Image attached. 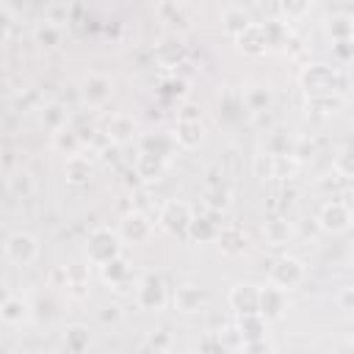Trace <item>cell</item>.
I'll return each mask as SVG.
<instances>
[{"mask_svg": "<svg viewBox=\"0 0 354 354\" xmlns=\"http://www.w3.org/2000/svg\"><path fill=\"white\" fill-rule=\"evenodd\" d=\"M337 304H340V310H351V304H354V290H351V288H343V290L337 293Z\"/></svg>", "mask_w": 354, "mask_h": 354, "instance_id": "7bdbcfd3", "label": "cell"}, {"mask_svg": "<svg viewBox=\"0 0 354 354\" xmlns=\"http://www.w3.org/2000/svg\"><path fill=\"white\" fill-rule=\"evenodd\" d=\"M263 235L268 238V243L279 246V243H288L293 238V227L285 218H271V221L263 224Z\"/></svg>", "mask_w": 354, "mask_h": 354, "instance_id": "f546056e", "label": "cell"}, {"mask_svg": "<svg viewBox=\"0 0 354 354\" xmlns=\"http://www.w3.org/2000/svg\"><path fill=\"white\" fill-rule=\"evenodd\" d=\"M238 41H241V47H243L249 55H260V53H266V44H268V41H266L263 28H260V25H254V22H252L241 36H238Z\"/></svg>", "mask_w": 354, "mask_h": 354, "instance_id": "cb8c5ba5", "label": "cell"}, {"mask_svg": "<svg viewBox=\"0 0 354 354\" xmlns=\"http://www.w3.org/2000/svg\"><path fill=\"white\" fill-rule=\"evenodd\" d=\"M238 337L241 343H249V340H266V318L260 313H252V315H241L238 321Z\"/></svg>", "mask_w": 354, "mask_h": 354, "instance_id": "ac0fdd59", "label": "cell"}, {"mask_svg": "<svg viewBox=\"0 0 354 354\" xmlns=\"http://www.w3.org/2000/svg\"><path fill=\"white\" fill-rule=\"evenodd\" d=\"M183 88H185L183 80H166L163 83V94H183Z\"/></svg>", "mask_w": 354, "mask_h": 354, "instance_id": "f6af8a7d", "label": "cell"}, {"mask_svg": "<svg viewBox=\"0 0 354 354\" xmlns=\"http://www.w3.org/2000/svg\"><path fill=\"white\" fill-rule=\"evenodd\" d=\"M329 30H332V39H337V41L351 39V33H354L351 17H335V19H332V25H329Z\"/></svg>", "mask_w": 354, "mask_h": 354, "instance_id": "d590c367", "label": "cell"}, {"mask_svg": "<svg viewBox=\"0 0 354 354\" xmlns=\"http://www.w3.org/2000/svg\"><path fill=\"white\" fill-rule=\"evenodd\" d=\"M100 271H102V279H105V282H111V285H119V282L130 279V266H127V260H124V257H116V260H111V263L100 266Z\"/></svg>", "mask_w": 354, "mask_h": 354, "instance_id": "d6a6232c", "label": "cell"}, {"mask_svg": "<svg viewBox=\"0 0 354 354\" xmlns=\"http://www.w3.org/2000/svg\"><path fill=\"white\" fill-rule=\"evenodd\" d=\"M41 122H44V127L58 133V130H64L69 124V111L64 105H58V102H50V105L41 108Z\"/></svg>", "mask_w": 354, "mask_h": 354, "instance_id": "83f0119b", "label": "cell"}, {"mask_svg": "<svg viewBox=\"0 0 354 354\" xmlns=\"http://www.w3.org/2000/svg\"><path fill=\"white\" fill-rule=\"evenodd\" d=\"M33 39H36V44H41V47H55V44H61V28L44 19V22L33 30Z\"/></svg>", "mask_w": 354, "mask_h": 354, "instance_id": "836d02e7", "label": "cell"}, {"mask_svg": "<svg viewBox=\"0 0 354 354\" xmlns=\"http://www.w3.org/2000/svg\"><path fill=\"white\" fill-rule=\"evenodd\" d=\"M307 108L313 113H337L343 108V94H318V97H307Z\"/></svg>", "mask_w": 354, "mask_h": 354, "instance_id": "4316f807", "label": "cell"}, {"mask_svg": "<svg viewBox=\"0 0 354 354\" xmlns=\"http://www.w3.org/2000/svg\"><path fill=\"white\" fill-rule=\"evenodd\" d=\"M166 166H169V160L155 158V155H147V152H141V155L136 158V163H133L136 177H141L144 183H155V180H160L163 171H166Z\"/></svg>", "mask_w": 354, "mask_h": 354, "instance_id": "2e32d148", "label": "cell"}, {"mask_svg": "<svg viewBox=\"0 0 354 354\" xmlns=\"http://www.w3.org/2000/svg\"><path fill=\"white\" fill-rule=\"evenodd\" d=\"M271 102H274V94H271L268 86H252V88H246V94H243V105H246L254 116H257V113H268Z\"/></svg>", "mask_w": 354, "mask_h": 354, "instance_id": "d6986e66", "label": "cell"}, {"mask_svg": "<svg viewBox=\"0 0 354 354\" xmlns=\"http://www.w3.org/2000/svg\"><path fill=\"white\" fill-rule=\"evenodd\" d=\"M257 293H260V288H254V285H235L230 290V307L238 315H252V313H257Z\"/></svg>", "mask_w": 354, "mask_h": 354, "instance_id": "4fadbf2b", "label": "cell"}, {"mask_svg": "<svg viewBox=\"0 0 354 354\" xmlns=\"http://www.w3.org/2000/svg\"><path fill=\"white\" fill-rule=\"evenodd\" d=\"M249 25H252V17H249L241 6H227V8H224V30H227L230 36L238 39Z\"/></svg>", "mask_w": 354, "mask_h": 354, "instance_id": "603a6c76", "label": "cell"}, {"mask_svg": "<svg viewBox=\"0 0 354 354\" xmlns=\"http://www.w3.org/2000/svg\"><path fill=\"white\" fill-rule=\"evenodd\" d=\"M28 315H30V304H28L22 296H11V299L0 307V321H3V324H8V326L22 324Z\"/></svg>", "mask_w": 354, "mask_h": 354, "instance_id": "44dd1931", "label": "cell"}, {"mask_svg": "<svg viewBox=\"0 0 354 354\" xmlns=\"http://www.w3.org/2000/svg\"><path fill=\"white\" fill-rule=\"evenodd\" d=\"M199 105H194V102H185L183 108H180V122H199Z\"/></svg>", "mask_w": 354, "mask_h": 354, "instance_id": "ab89813d", "label": "cell"}, {"mask_svg": "<svg viewBox=\"0 0 354 354\" xmlns=\"http://www.w3.org/2000/svg\"><path fill=\"white\" fill-rule=\"evenodd\" d=\"M174 144L183 149H194L202 141V122H177V130L171 133Z\"/></svg>", "mask_w": 354, "mask_h": 354, "instance_id": "ffe728a7", "label": "cell"}, {"mask_svg": "<svg viewBox=\"0 0 354 354\" xmlns=\"http://www.w3.org/2000/svg\"><path fill=\"white\" fill-rule=\"evenodd\" d=\"M285 307H288V293H285V290L268 285V288H263V290L257 293V313H260L266 321H268V318H279V315L285 313Z\"/></svg>", "mask_w": 354, "mask_h": 354, "instance_id": "7c38bea8", "label": "cell"}, {"mask_svg": "<svg viewBox=\"0 0 354 354\" xmlns=\"http://www.w3.org/2000/svg\"><path fill=\"white\" fill-rule=\"evenodd\" d=\"M6 185H8V194L11 196H17V199H28L30 194H33V177L28 174V171H17V174H11L8 180H6Z\"/></svg>", "mask_w": 354, "mask_h": 354, "instance_id": "1f68e13d", "label": "cell"}, {"mask_svg": "<svg viewBox=\"0 0 354 354\" xmlns=\"http://www.w3.org/2000/svg\"><path fill=\"white\" fill-rule=\"evenodd\" d=\"M11 25H14V17H11V11H8L6 6H0V41H6V39H8V33H11Z\"/></svg>", "mask_w": 354, "mask_h": 354, "instance_id": "f35d334b", "label": "cell"}, {"mask_svg": "<svg viewBox=\"0 0 354 354\" xmlns=\"http://www.w3.org/2000/svg\"><path fill=\"white\" fill-rule=\"evenodd\" d=\"M243 351L246 354H268V343L266 340H249V343H243Z\"/></svg>", "mask_w": 354, "mask_h": 354, "instance_id": "b9f144b4", "label": "cell"}, {"mask_svg": "<svg viewBox=\"0 0 354 354\" xmlns=\"http://www.w3.org/2000/svg\"><path fill=\"white\" fill-rule=\"evenodd\" d=\"M174 138L169 136V133H147V136H141V152H147V155H155V158H163V160H169V155L174 152Z\"/></svg>", "mask_w": 354, "mask_h": 354, "instance_id": "e0dca14e", "label": "cell"}, {"mask_svg": "<svg viewBox=\"0 0 354 354\" xmlns=\"http://www.w3.org/2000/svg\"><path fill=\"white\" fill-rule=\"evenodd\" d=\"M166 343H169V335H163V332H155V335L149 337V346H152L155 351H160Z\"/></svg>", "mask_w": 354, "mask_h": 354, "instance_id": "bcb514c9", "label": "cell"}, {"mask_svg": "<svg viewBox=\"0 0 354 354\" xmlns=\"http://www.w3.org/2000/svg\"><path fill=\"white\" fill-rule=\"evenodd\" d=\"M8 299H11V290H8V288H6L3 282H0V307H3V304H6Z\"/></svg>", "mask_w": 354, "mask_h": 354, "instance_id": "7dc6e473", "label": "cell"}, {"mask_svg": "<svg viewBox=\"0 0 354 354\" xmlns=\"http://www.w3.org/2000/svg\"><path fill=\"white\" fill-rule=\"evenodd\" d=\"M136 133H138V127H136V119L130 113H113L105 122V138L113 141V144H119V147L127 144V141H133Z\"/></svg>", "mask_w": 354, "mask_h": 354, "instance_id": "8fae6325", "label": "cell"}, {"mask_svg": "<svg viewBox=\"0 0 354 354\" xmlns=\"http://www.w3.org/2000/svg\"><path fill=\"white\" fill-rule=\"evenodd\" d=\"M88 343H91V335L80 324L77 326H69L66 335H64V346H66L69 354H86L88 351Z\"/></svg>", "mask_w": 354, "mask_h": 354, "instance_id": "484cf974", "label": "cell"}, {"mask_svg": "<svg viewBox=\"0 0 354 354\" xmlns=\"http://www.w3.org/2000/svg\"><path fill=\"white\" fill-rule=\"evenodd\" d=\"M216 241H218V246H221L224 254H241L246 249V235L238 227H221L218 235H216Z\"/></svg>", "mask_w": 354, "mask_h": 354, "instance_id": "7402d4cb", "label": "cell"}, {"mask_svg": "<svg viewBox=\"0 0 354 354\" xmlns=\"http://www.w3.org/2000/svg\"><path fill=\"white\" fill-rule=\"evenodd\" d=\"M254 169L260 177H271V180H288L296 174L299 163L290 155H257L254 158Z\"/></svg>", "mask_w": 354, "mask_h": 354, "instance_id": "9c48e42d", "label": "cell"}, {"mask_svg": "<svg viewBox=\"0 0 354 354\" xmlns=\"http://www.w3.org/2000/svg\"><path fill=\"white\" fill-rule=\"evenodd\" d=\"M100 321H102V324H119V321H122L119 304H105V307L100 310Z\"/></svg>", "mask_w": 354, "mask_h": 354, "instance_id": "74e56055", "label": "cell"}, {"mask_svg": "<svg viewBox=\"0 0 354 354\" xmlns=\"http://www.w3.org/2000/svg\"><path fill=\"white\" fill-rule=\"evenodd\" d=\"M301 83H304V91L310 97H318V94H340V88L346 86L343 83V75L337 69H329V66H321V64H313L310 69H304Z\"/></svg>", "mask_w": 354, "mask_h": 354, "instance_id": "7a4b0ae2", "label": "cell"}, {"mask_svg": "<svg viewBox=\"0 0 354 354\" xmlns=\"http://www.w3.org/2000/svg\"><path fill=\"white\" fill-rule=\"evenodd\" d=\"M218 174H221L218 166H210L207 169V188H221L224 185V180H218Z\"/></svg>", "mask_w": 354, "mask_h": 354, "instance_id": "ee69618b", "label": "cell"}, {"mask_svg": "<svg viewBox=\"0 0 354 354\" xmlns=\"http://www.w3.org/2000/svg\"><path fill=\"white\" fill-rule=\"evenodd\" d=\"M122 243H147L152 235V221L144 213H127L116 230Z\"/></svg>", "mask_w": 354, "mask_h": 354, "instance_id": "30bf717a", "label": "cell"}, {"mask_svg": "<svg viewBox=\"0 0 354 354\" xmlns=\"http://www.w3.org/2000/svg\"><path fill=\"white\" fill-rule=\"evenodd\" d=\"M207 304V293L196 285H180L174 293V307L183 313H199Z\"/></svg>", "mask_w": 354, "mask_h": 354, "instance_id": "5bb4252c", "label": "cell"}, {"mask_svg": "<svg viewBox=\"0 0 354 354\" xmlns=\"http://www.w3.org/2000/svg\"><path fill=\"white\" fill-rule=\"evenodd\" d=\"M155 55H158V61H160V64H166V66H174V64L183 58V44H180V41H174V39H169V41L158 44Z\"/></svg>", "mask_w": 354, "mask_h": 354, "instance_id": "e575fe53", "label": "cell"}, {"mask_svg": "<svg viewBox=\"0 0 354 354\" xmlns=\"http://www.w3.org/2000/svg\"><path fill=\"white\" fill-rule=\"evenodd\" d=\"M191 218H194V210H191L188 202L169 199V202H163V207L158 210V224H160L166 232H171V235H185Z\"/></svg>", "mask_w": 354, "mask_h": 354, "instance_id": "277c9868", "label": "cell"}, {"mask_svg": "<svg viewBox=\"0 0 354 354\" xmlns=\"http://www.w3.org/2000/svg\"><path fill=\"white\" fill-rule=\"evenodd\" d=\"M6 257L14 266H30L39 257V241L30 232H11L6 238Z\"/></svg>", "mask_w": 354, "mask_h": 354, "instance_id": "8992f818", "label": "cell"}, {"mask_svg": "<svg viewBox=\"0 0 354 354\" xmlns=\"http://www.w3.org/2000/svg\"><path fill=\"white\" fill-rule=\"evenodd\" d=\"M224 340L221 335H205L202 343H199V354H224Z\"/></svg>", "mask_w": 354, "mask_h": 354, "instance_id": "8d00e7d4", "label": "cell"}, {"mask_svg": "<svg viewBox=\"0 0 354 354\" xmlns=\"http://www.w3.org/2000/svg\"><path fill=\"white\" fill-rule=\"evenodd\" d=\"M216 216L218 213H205V216H194L191 218V224H188V238H194V241H216V235H218V230H221V224L216 221Z\"/></svg>", "mask_w": 354, "mask_h": 354, "instance_id": "9a60e30c", "label": "cell"}, {"mask_svg": "<svg viewBox=\"0 0 354 354\" xmlns=\"http://www.w3.org/2000/svg\"><path fill=\"white\" fill-rule=\"evenodd\" d=\"M53 147L58 149V152H64V155H80V149H83V141H80V136L72 130V127H64V130H58V133H53Z\"/></svg>", "mask_w": 354, "mask_h": 354, "instance_id": "d4e9b609", "label": "cell"}, {"mask_svg": "<svg viewBox=\"0 0 354 354\" xmlns=\"http://www.w3.org/2000/svg\"><path fill=\"white\" fill-rule=\"evenodd\" d=\"M335 53H337V58H340L343 64H348V61H351V39L335 41Z\"/></svg>", "mask_w": 354, "mask_h": 354, "instance_id": "60d3db41", "label": "cell"}, {"mask_svg": "<svg viewBox=\"0 0 354 354\" xmlns=\"http://www.w3.org/2000/svg\"><path fill=\"white\" fill-rule=\"evenodd\" d=\"M318 227L324 232H332V235L346 232L351 227V210H348V205L343 199H329L321 207V213H318Z\"/></svg>", "mask_w": 354, "mask_h": 354, "instance_id": "52a82bcc", "label": "cell"}, {"mask_svg": "<svg viewBox=\"0 0 354 354\" xmlns=\"http://www.w3.org/2000/svg\"><path fill=\"white\" fill-rule=\"evenodd\" d=\"M86 254H88V263L94 266H105L116 257H122V241L113 230L108 227H97L88 232L86 238Z\"/></svg>", "mask_w": 354, "mask_h": 354, "instance_id": "6da1fadb", "label": "cell"}, {"mask_svg": "<svg viewBox=\"0 0 354 354\" xmlns=\"http://www.w3.org/2000/svg\"><path fill=\"white\" fill-rule=\"evenodd\" d=\"M66 180L69 183H75V185H83V183H88V177H91V163H88V158H83V155H72L69 160H66Z\"/></svg>", "mask_w": 354, "mask_h": 354, "instance_id": "f1b7e54d", "label": "cell"}, {"mask_svg": "<svg viewBox=\"0 0 354 354\" xmlns=\"http://www.w3.org/2000/svg\"><path fill=\"white\" fill-rule=\"evenodd\" d=\"M111 91H113V80H111L108 75H100V72L86 75L83 83H80V100H83L88 108L105 105L108 97H111Z\"/></svg>", "mask_w": 354, "mask_h": 354, "instance_id": "ba28073f", "label": "cell"}, {"mask_svg": "<svg viewBox=\"0 0 354 354\" xmlns=\"http://www.w3.org/2000/svg\"><path fill=\"white\" fill-rule=\"evenodd\" d=\"M133 296H136V304L141 307V310H163L166 307V285H163V279L160 277H155V274H147V277H141L138 279V285H136V290H133Z\"/></svg>", "mask_w": 354, "mask_h": 354, "instance_id": "5b68a950", "label": "cell"}, {"mask_svg": "<svg viewBox=\"0 0 354 354\" xmlns=\"http://www.w3.org/2000/svg\"><path fill=\"white\" fill-rule=\"evenodd\" d=\"M230 202H232V194H230L227 185H221V188H205V207L210 213H224L230 207Z\"/></svg>", "mask_w": 354, "mask_h": 354, "instance_id": "4dcf8cb0", "label": "cell"}, {"mask_svg": "<svg viewBox=\"0 0 354 354\" xmlns=\"http://www.w3.org/2000/svg\"><path fill=\"white\" fill-rule=\"evenodd\" d=\"M268 277H271V285L274 288H279V290L288 293V290H293V288H299L304 282L307 268H304V263L299 257L285 254V257H277L274 260V266L268 268Z\"/></svg>", "mask_w": 354, "mask_h": 354, "instance_id": "3957f363", "label": "cell"}]
</instances>
